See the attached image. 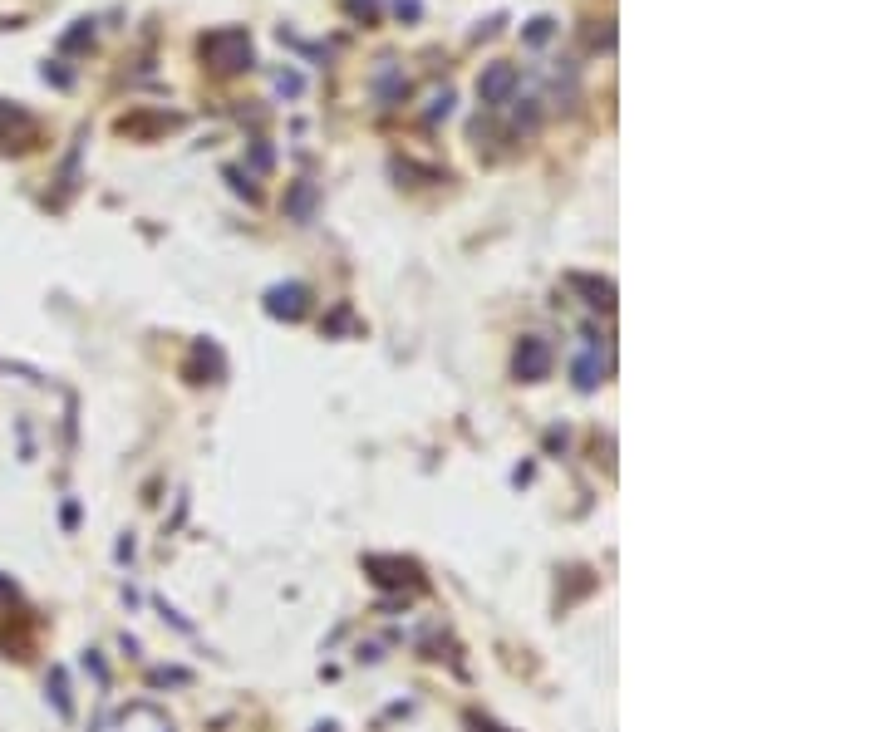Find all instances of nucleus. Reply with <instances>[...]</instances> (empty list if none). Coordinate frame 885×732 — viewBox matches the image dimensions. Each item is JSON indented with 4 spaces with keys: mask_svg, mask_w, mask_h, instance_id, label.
<instances>
[{
    "mask_svg": "<svg viewBox=\"0 0 885 732\" xmlns=\"http://www.w3.org/2000/svg\"><path fill=\"white\" fill-rule=\"evenodd\" d=\"M512 79H517V74H512V64H497L492 74H482V99H492V104H497V99L512 89Z\"/></svg>",
    "mask_w": 885,
    "mask_h": 732,
    "instance_id": "1",
    "label": "nucleus"
}]
</instances>
